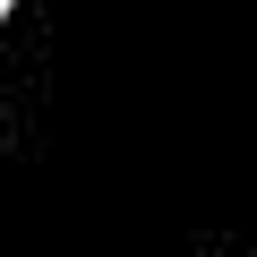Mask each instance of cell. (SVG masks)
Segmentation results:
<instances>
[{
	"label": "cell",
	"instance_id": "1",
	"mask_svg": "<svg viewBox=\"0 0 257 257\" xmlns=\"http://www.w3.org/2000/svg\"><path fill=\"white\" fill-rule=\"evenodd\" d=\"M9 9H18V0H0V18H9Z\"/></svg>",
	"mask_w": 257,
	"mask_h": 257
}]
</instances>
